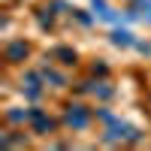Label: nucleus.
<instances>
[{
    "label": "nucleus",
    "instance_id": "nucleus-3",
    "mask_svg": "<svg viewBox=\"0 0 151 151\" xmlns=\"http://www.w3.org/2000/svg\"><path fill=\"white\" fill-rule=\"evenodd\" d=\"M112 40H115L118 45H130V42H133V40H130V33H127V30H118L115 36H112Z\"/></svg>",
    "mask_w": 151,
    "mask_h": 151
},
{
    "label": "nucleus",
    "instance_id": "nucleus-2",
    "mask_svg": "<svg viewBox=\"0 0 151 151\" xmlns=\"http://www.w3.org/2000/svg\"><path fill=\"white\" fill-rule=\"evenodd\" d=\"M70 124H76V127H85V121H88V115L82 112V106H76V112H70V118H67Z\"/></svg>",
    "mask_w": 151,
    "mask_h": 151
},
{
    "label": "nucleus",
    "instance_id": "nucleus-1",
    "mask_svg": "<svg viewBox=\"0 0 151 151\" xmlns=\"http://www.w3.org/2000/svg\"><path fill=\"white\" fill-rule=\"evenodd\" d=\"M24 55H27V45H24V42H12V45L6 48V58H9V60H21Z\"/></svg>",
    "mask_w": 151,
    "mask_h": 151
},
{
    "label": "nucleus",
    "instance_id": "nucleus-4",
    "mask_svg": "<svg viewBox=\"0 0 151 151\" xmlns=\"http://www.w3.org/2000/svg\"><path fill=\"white\" fill-rule=\"evenodd\" d=\"M58 58H64V64H73L76 60V55L70 52V48H58Z\"/></svg>",
    "mask_w": 151,
    "mask_h": 151
}]
</instances>
